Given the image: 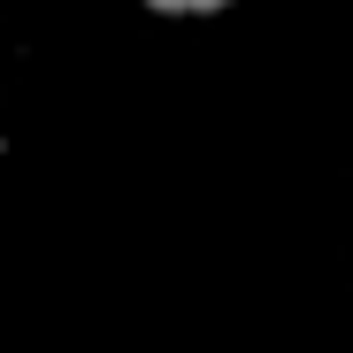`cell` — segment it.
<instances>
[{
    "label": "cell",
    "mask_w": 353,
    "mask_h": 353,
    "mask_svg": "<svg viewBox=\"0 0 353 353\" xmlns=\"http://www.w3.org/2000/svg\"><path fill=\"white\" fill-rule=\"evenodd\" d=\"M139 8H154V16H215L230 0H139Z\"/></svg>",
    "instance_id": "6da1fadb"
}]
</instances>
